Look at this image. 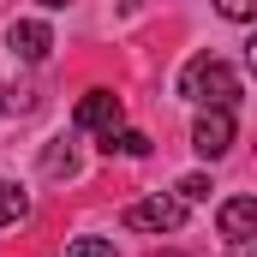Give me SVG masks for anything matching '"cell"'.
Masks as SVG:
<instances>
[{"instance_id": "7a4b0ae2", "label": "cell", "mask_w": 257, "mask_h": 257, "mask_svg": "<svg viewBox=\"0 0 257 257\" xmlns=\"http://www.w3.org/2000/svg\"><path fill=\"white\" fill-rule=\"evenodd\" d=\"M186 221V203L180 197H138L126 209V227H138V233H174Z\"/></svg>"}, {"instance_id": "8992f818", "label": "cell", "mask_w": 257, "mask_h": 257, "mask_svg": "<svg viewBox=\"0 0 257 257\" xmlns=\"http://www.w3.org/2000/svg\"><path fill=\"white\" fill-rule=\"evenodd\" d=\"M215 227H221V239L245 245V239L257 233V197H227V203L215 209Z\"/></svg>"}, {"instance_id": "30bf717a", "label": "cell", "mask_w": 257, "mask_h": 257, "mask_svg": "<svg viewBox=\"0 0 257 257\" xmlns=\"http://www.w3.org/2000/svg\"><path fill=\"white\" fill-rule=\"evenodd\" d=\"M66 257H114V239H72Z\"/></svg>"}, {"instance_id": "ba28073f", "label": "cell", "mask_w": 257, "mask_h": 257, "mask_svg": "<svg viewBox=\"0 0 257 257\" xmlns=\"http://www.w3.org/2000/svg\"><path fill=\"white\" fill-rule=\"evenodd\" d=\"M24 209H30V197L18 192V186H0V227H12V221H24Z\"/></svg>"}, {"instance_id": "5b68a950", "label": "cell", "mask_w": 257, "mask_h": 257, "mask_svg": "<svg viewBox=\"0 0 257 257\" xmlns=\"http://www.w3.org/2000/svg\"><path fill=\"white\" fill-rule=\"evenodd\" d=\"M6 42H12V54H18V60H48V48H54V30H48V24H42V18H18V24H12V30H6Z\"/></svg>"}, {"instance_id": "6da1fadb", "label": "cell", "mask_w": 257, "mask_h": 257, "mask_svg": "<svg viewBox=\"0 0 257 257\" xmlns=\"http://www.w3.org/2000/svg\"><path fill=\"white\" fill-rule=\"evenodd\" d=\"M180 96L209 102L215 114H227V108L239 102V78H233V66H227V60H215V54H197V60L180 72Z\"/></svg>"}, {"instance_id": "277c9868", "label": "cell", "mask_w": 257, "mask_h": 257, "mask_svg": "<svg viewBox=\"0 0 257 257\" xmlns=\"http://www.w3.org/2000/svg\"><path fill=\"white\" fill-rule=\"evenodd\" d=\"M192 150L203 156V162H221L227 150H233V114H197L192 120Z\"/></svg>"}, {"instance_id": "9c48e42d", "label": "cell", "mask_w": 257, "mask_h": 257, "mask_svg": "<svg viewBox=\"0 0 257 257\" xmlns=\"http://www.w3.org/2000/svg\"><path fill=\"white\" fill-rule=\"evenodd\" d=\"M174 192H180V203H203V197H209V180H203V174H186Z\"/></svg>"}, {"instance_id": "3957f363", "label": "cell", "mask_w": 257, "mask_h": 257, "mask_svg": "<svg viewBox=\"0 0 257 257\" xmlns=\"http://www.w3.org/2000/svg\"><path fill=\"white\" fill-rule=\"evenodd\" d=\"M120 114H126V108H120L114 90H84L72 120H78V132H102V138H108V132H120Z\"/></svg>"}, {"instance_id": "7c38bea8", "label": "cell", "mask_w": 257, "mask_h": 257, "mask_svg": "<svg viewBox=\"0 0 257 257\" xmlns=\"http://www.w3.org/2000/svg\"><path fill=\"white\" fill-rule=\"evenodd\" d=\"M156 257H180V251H156Z\"/></svg>"}, {"instance_id": "52a82bcc", "label": "cell", "mask_w": 257, "mask_h": 257, "mask_svg": "<svg viewBox=\"0 0 257 257\" xmlns=\"http://www.w3.org/2000/svg\"><path fill=\"white\" fill-rule=\"evenodd\" d=\"M102 156H150V138H144V132H132V126H120V132H108V138H102Z\"/></svg>"}, {"instance_id": "8fae6325", "label": "cell", "mask_w": 257, "mask_h": 257, "mask_svg": "<svg viewBox=\"0 0 257 257\" xmlns=\"http://www.w3.org/2000/svg\"><path fill=\"white\" fill-rule=\"evenodd\" d=\"M48 174H72V150H48Z\"/></svg>"}]
</instances>
